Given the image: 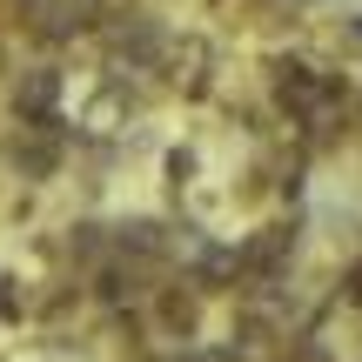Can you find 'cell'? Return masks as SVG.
<instances>
[{"label": "cell", "instance_id": "1", "mask_svg": "<svg viewBox=\"0 0 362 362\" xmlns=\"http://www.w3.org/2000/svg\"><path fill=\"white\" fill-rule=\"evenodd\" d=\"M208 322H215V302H208L181 269L155 288V302H148V342H161V349H202Z\"/></svg>", "mask_w": 362, "mask_h": 362}, {"label": "cell", "instance_id": "2", "mask_svg": "<svg viewBox=\"0 0 362 362\" xmlns=\"http://www.w3.org/2000/svg\"><path fill=\"white\" fill-rule=\"evenodd\" d=\"M7 121H54L67 115V67L61 61H13V81H7Z\"/></svg>", "mask_w": 362, "mask_h": 362}, {"label": "cell", "instance_id": "3", "mask_svg": "<svg viewBox=\"0 0 362 362\" xmlns=\"http://www.w3.org/2000/svg\"><path fill=\"white\" fill-rule=\"evenodd\" d=\"M0 329H34V275L21 262H0Z\"/></svg>", "mask_w": 362, "mask_h": 362}, {"label": "cell", "instance_id": "4", "mask_svg": "<svg viewBox=\"0 0 362 362\" xmlns=\"http://www.w3.org/2000/svg\"><path fill=\"white\" fill-rule=\"evenodd\" d=\"M329 47L342 54L336 67H362V7H349V13H329Z\"/></svg>", "mask_w": 362, "mask_h": 362}, {"label": "cell", "instance_id": "5", "mask_svg": "<svg viewBox=\"0 0 362 362\" xmlns=\"http://www.w3.org/2000/svg\"><path fill=\"white\" fill-rule=\"evenodd\" d=\"M0 194H7V181H0Z\"/></svg>", "mask_w": 362, "mask_h": 362}]
</instances>
